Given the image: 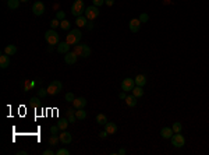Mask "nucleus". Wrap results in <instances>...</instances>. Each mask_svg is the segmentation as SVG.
Returning a JSON list of instances; mask_svg holds the SVG:
<instances>
[{"instance_id": "nucleus-31", "label": "nucleus", "mask_w": 209, "mask_h": 155, "mask_svg": "<svg viewBox=\"0 0 209 155\" xmlns=\"http://www.w3.org/2000/svg\"><path fill=\"white\" fill-rule=\"evenodd\" d=\"M138 18H140V21H141V22H142V24H144V22H148V20H149V16H148V14H146V13H142V14H141V16L138 17Z\"/></svg>"}, {"instance_id": "nucleus-39", "label": "nucleus", "mask_w": 209, "mask_h": 155, "mask_svg": "<svg viewBox=\"0 0 209 155\" xmlns=\"http://www.w3.org/2000/svg\"><path fill=\"white\" fill-rule=\"evenodd\" d=\"M56 152L53 151V150H45L43 151V155H54Z\"/></svg>"}, {"instance_id": "nucleus-33", "label": "nucleus", "mask_w": 209, "mask_h": 155, "mask_svg": "<svg viewBox=\"0 0 209 155\" xmlns=\"http://www.w3.org/2000/svg\"><path fill=\"white\" fill-rule=\"evenodd\" d=\"M50 27H52V29H54L56 27H60V20H57V18L52 20L50 21Z\"/></svg>"}, {"instance_id": "nucleus-11", "label": "nucleus", "mask_w": 209, "mask_h": 155, "mask_svg": "<svg viewBox=\"0 0 209 155\" xmlns=\"http://www.w3.org/2000/svg\"><path fill=\"white\" fill-rule=\"evenodd\" d=\"M141 24H142V22L140 21V18H133V20L130 21V24H128L131 32H138L140 28H141Z\"/></svg>"}, {"instance_id": "nucleus-24", "label": "nucleus", "mask_w": 209, "mask_h": 155, "mask_svg": "<svg viewBox=\"0 0 209 155\" xmlns=\"http://www.w3.org/2000/svg\"><path fill=\"white\" fill-rule=\"evenodd\" d=\"M96 123L98 124H102V126H104L106 123H107V118H106V115L103 113H99L96 116Z\"/></svg>"}, {"instance_id": "nucleus-3", "label": "nucleus", "mask_w": 209, "mask_h": 155, "mask_svg": "<svg viewBox=\"0 0 209 155\" xmlns=\"http://www.w3.org/2000/svg\"><path fill=\"white\" fill-rule=\"evenodd\" d=\"M45 39L49 45H59V34L54 29H49L45 32Z\"/></svg>"}, {"instance_id": "nucleus-9", "label": "nucleus", "mask_w": 209, "mask_h": 155, "mask_svg": "<svg viewBox=\"0 0 209 155\" xmlns=\"http://www.w3.org/2000/svg\"><path fill=\"white\" fill-rule=\"evenodd\" d=\"M32 11L35 16H42L45 13V4L42 1H35L32 4Z\"/></svg>"}, {"instance_id": "nucleus-6", "label": "nucleus", "mask_w": 209, "mask_h": 155, "mask_svg": "<svg viewBox=\"0 0 209 155\" xmlns=\"http://www.w3.org/2000/svg\"><path fill=\"white\" fill-rule=\"evenodd\" d=\"M46 90H48L49 95H57L61 90H63V84H61L60 81L54 80V81H52L50 84H49V87L46 88Z\"/></svg>"}, {"instance_id": "nucleus-28", "label": "nucleus", "mask_w": 209, "mask_h": 155, "mask_svg": "<svg viewBox=\"0 0 209 155\" xmlns=\"http://www.w3.org/2000/svg\"><path fill=\"white\" fill-rule=\"evenodd\" d=\"M172 129H173L174 133H181V130H183V126H181L180 122H176V123H173Z\"/></svg>"}, {"instance_id": "nucleus-4", "label": "nucleus", "mask_w": 209, "mask_h": 155, "mask_svg": "<svg viewBox=\"0 0 209 155\" xmlns=\"http://www.w3.org/2000/svg\"><path fill=\"white\" fill-rule=\"evenodd\" d=\"M74 52H75L77 56H81V57H88L91 56V48L88 45H75L74 46Z\"/></svg>"}, {"instance_id": "nucleus-40", "label": "nucleus", "mask_w": 209, "mask_h": 155, "mask_svg": "<svg viewBox=\"0 0 209 155\" xmlns=\"http://www.w3.org/2000/svg\"><path fill=\"white\" fill-rule=\"evenodd\" d=\"M104 4L109 6V7H112L113 4H114V0H104Z\"/></svg>"}, {"instance_id": "nucleus-27", "label": "nucleus", "mask_w": 209, "mask_h": 155, "mask_svg": "<svg viewBox=\"0 0 209 155\" xmlns=\"http://www.w3.org/2000/svg\"><path fill=\"white\" fill-rule=\"evenodd\" d=\"M70 27H71V22H70L69 20L60 21V28L63 29V31H67V29H70Z\"/></svg>"}, {"instance_id": "nucleus-17", "label": "nucleus", "mask_w": 209, "mask_h": 155, "mask_svg": "<svg viewBox=\"0 0 209 155\" xmlns=\"http://www.w3.org/2000/svg\"><path fill=\"white\" fill-rule=\"evenodd\" d=\"M70 46L71 45H69L67 42H61V43H59L57 45V52L59 53H69V50H70Z\"/></svg>"}, {"instance_id": "nucleus-26", "label": "nucleus", "mask_w": 209, "mask_h": 155, "mask_svg": "<svg viewBox=\"0 0 209 155\" xmlns=\"http://www.w3.org/2000/svg\"><path fill=\"white\" fill-rule=\"evenodd\" d=\"M57 126H59V129H60V130H66V129H67V126H69V120H67V119H61V120H59Z\"/></svg>"}, {"instance_id": "nucleus-32", "label": "nucleus", "mask_w": 209, "mask_h": 155, "mask_svg": "<svg viewBox=\"0 0 209 155\" xmlns=\"http://www.w3.org/2000/svg\"><path fill=\"white\" fill-rule=\"evenodd\" d=\"M46 95H48V90H45V88L38 90V97H39V98H45Z\"/></svg>"}, {"instance_id": "nucleus-19", "label": "nucleus", "mask_w": 209, "mask_h": 155, "mask_svg": "<svg viewBox=\"0 0 209 155\" xmlns=\"http://www.w3.org/2000/svg\"><path fill=\"white\" fill-rule=\"evenodd\" d=\"M134 81H135V85L144 87L145 84H146V77H145V76H142V74H138L137 77L134 78Z\"/></svg>"}, {"instance_id": "nucleus-35", "label": "nucleus", "mask_w": 209, "mask_h": 155, "mask_svg": "<svg viewBox=\"0 0 209 155\" xmlns=\"http://www.w3.org/2000/svg\"><path fill=\"white\" fill-rule=\"evenodd\" d=\"M56 155H70V151L66 148H60L59 151H56Z\"/></svg>"}, {"instance_id": "nucleus-25", "label": "nucleus", "mask_w": 209, "mask_h": 155, "mask_svg": "<svg viewBox=\"0 0 209 155\" xmlns=\"http://www.w3.org/2000/svg\"><path fill=\"white\" fill-rule=\"evenodd\" d=\"M75 118L78 119V120H84V119L87 118V112H85L84 109H77V112H75Z\"/></svg>"}, {"instance_id": "nucleus-2", "label": "nucleus", "mask_w": 209, "mask_h": 155, "mask_svg": "<svg viewBox=\"0 0 209 155\" xmlns=\"http://www.w3.org/2000/svg\"><path fill=\"white\" fill-rule=\"evenodd\" d=\"M85 3L82 0H75L71 6V13L74 17H80L82 16V13H85Z\"/></svg>"}, {"instance_id": "nucleus-30", "label": "nucleus", "mask_w": 209, "mask_h": 155, "mask_svg": "<svg viewBox=\"0 0 209 155\" xmlns=\"http://www.w3.org/2000/svg\"><path fill=\"white\" fill-rule=\"evenodd\" d=\"M64 99L67 101V102H74V99H75V97H74V94L72 92H67L64 97Z\"/></svg>"}, {"instance_id": "nucleus-18", "label": "nucleus", "mask_w": 209, "mask_h": 155, "mask_svg": "<svg viewBox=\"0 0 209 155\" xmlns=\"http://www.w3.org/2000/svg\"><path fill=\"white\" fill-rule=\"evenodd\" d=\"M137 97H135V95H127V98H125V103H127V105L130 106V108H134V106L137 105Z\"/></svg>"}, {"instance_id": "nucleus-22", "label": "nucleus", "mask_w": 209, "mask_h": 155, "mask_svg": "<svg viewBox=\"0 0 209 155\" xmlns=\"http://www.w3.org/2000/svg\"><path fill=\"white\" fill-rule=\"evenodd\" d=\"M131 94H133V95H135L137 98H141V97L144 95V90H142V87H138V85H135V87H134V90L131 91Z\"/></svg>"}, {"instance_id": "nucleus-36", "label": "nucleus", "mask_w": 209, "mask_h": 155, "mask_svg": "<svg viewBox=\"0 0 209 155\" xmlns=\"http://www.w3.org/2000/svg\"><path fill=\"white\" fill-rule=\"evenodd\" d=\"M93 6H96V7H101L102 4H104V0H92Z\"/></svg>"}, {"instance_id": "nucleus-15", "label": "nucleus", "mask_w": 209, "mask_h": 155, "mask_svg": "<svg viewBox=\"0 0 209 155\" xmlns=\"http://www.w3.org/2000/svg\"><path fill=\"white\" fill-rule=\"evenodd\" d=\"M104 130L107 131V134H114L117 131V124L116 123H113V122H107L106 124H104Z\"/></svg>"}, {"instance_id": "nucleus-8", "label": "nucleus", "mask_w": 209, "mask_h": 155, "mask_svg": "<svg viewBox=\"0 0 209 155\" xmlns=\"http://www.w3.org/2000/svg\"><path fill=\"white\" fill-rule=\"evenodd\" d=\"M134 87H135V81H134V78H124V80L121 81V90L125 91V92L133 91Z\"/></svg>"}, {"instance_id": "nucleus-23", "label": "nucleus", "mask_w": 209, "mask_h": 155, "mask_svg": "<svg viewBox=\"0 0 209 155\" xmlns=\"http://www.w3.org/2000/svg\"><path fill=\"white\" fill-rule=\"evenodd\" d=\"M7 6L10 10H17L20 6V0H7Z\"/></svg>"}, {"instance_id": "nucleus-5", "label": "nucleus", "mask_w": 209, "mask_h": 155, "mask_svg": "<svg viewBox=\"0 0 209 155\" xmlns=\"http://www.w3.org/2000/svg\"><path fill=\"white\" fill-rule=\"evenodd\" d=\"M170 140H172V145L176 148H181L185 145V137L183 134H180V133H174Z\"/></svg>"}, {"instance_id": "nucleus-20", "label": "nucleus", "mask_w": 209, "mask_h": 155, "mask_svg": "<svg viewBox=\"0 0 209 155\" xmlns=\"http://www.w3.org/2000/svg\"><path fill=\"white\" fill-rule=\"evenodd\" d=\"M87 20H88V18H87L85 16L77 17L75 18V25L77 27H85V25H87Z\"/></svg>"}, {"instance_id": "nucleus-44", "label": "nucleus", "mask_w": 209, "mask_h": 155, "mask_svg": "<svg viewBox=\"0 0 209 155\" xmlns=\"http://www.w3.org/2000/svg\"><path fill=\"white\" fill-rule=\"evenodd\" d=\"M125 152H127V151H125L124 148H121V150H119V151H117V154H120V155H124Z\"/></svg>"}, {"instance_id": "nucleus-7", "label": "nucleus", "mask_w": 209, "mask_h": 155, "mask_svg": "<svg viewBox=\"0 0 209 155\" xmlns=\"http://www.w3.org/2000/svg\"><path fill=\"white\" fill-rule=\"evenodd\" d=\"M99 16V7L96 6H89V7L85 8V17L88 18V20H95L96 17Z\"/></svg>"}, {"instance_id": "nucleus-12", "label": "nucleus", "mask_w": 209, "mask_h": 155, "mask_svg": "<svg viewBox=\"0 0 209 155\" xmlns=\"http://www.w3.org/2000/svg\"><path fill=\"white\" fill-rule=\"evenodd\" d=\"M60 137V141L63 144H70L72 141V136H71V133H69L67 130H63L61 131V134L59 136Z\"/></svg>"}, {"instance_id": "nucleus-46", "label": "nucleus", "mask_w": 209, "mask_h": 155, "mask_svg": "<svg viewBox=\"0 0 209 155\" xmlns=\"http://www.w3.org/2000/svg\"><path fill=\"white\" fill-rule=\"evenodd\" d=\"M20 1H22V3H27V1H28V0H20Z\"/></svg>"}, {"instance_id": "nucleus-1", "label": "nucleus", "mask_w": 209, "mask_h": 155, "mask_svg": "<svg viewBox=\"0 0 209 155\" xmlns=\"http://www.w3.org/2000/svg\"><path fill=\"white\" fill-rule=\"evenodd\" d=\"M81 38H82V34H81L80 29H72L67 34V37H66V42L69 43V45H78L81 41Z\"/></svg>"}, {"instance_id": "nucleus-10", "label": "nucleus", "mask_w": 209, "mask_h": 155, "mask_svg": "<svg viewBox=\"0 0 209 155\" xmlns=\"http://www.w3.org/2000/svg\"><path fill=\"white\" fill-rule=\"evenodd\" d=\"M77 55L75 52H69V53H66L64 55V63L66 64H69V66H72V64H75L77 63Z\"/></svg>"}, {"instance_id": "nucleus-21", "label": "nucleus", "mask_w": 209, "mask_h": 155, "mask_svg": "<svg viewBox=\"0 0 209 155\" xmlns=\"http://www.w3.org/2000/svg\"><path fill=\"white\" fill-rule=\"evenodd\" d=\"M4 53H7L8 56L16 55V53H17V46L16 45H7V46H6V49H4Z\"/></svg>"}, {"instance_id": "nucleus-38", "label": "nucleus", "mask_w": 209, "mask_h": 155, "mask_svg": "<svg viewBox=\"0 0 209 155\" xmlns=\"http://www.w3.org/2000/svg\"><path fill=\"white\" fill-rule=\"evenodd\" d=\"M31 103H32V105H38V103H39V97L31 98Z\"/></svg>"}, {"instance_id": "nucleus-16", "label": "nucleus", "mask_w": 209, "mask_h": 155, "mask_svg": "<svg viewBox=\"0 0 209 155\" xmlns=\"http://www.w3.org/2000/svg\"><path fill=\"white\" fill-rule=\"evenodd\" d=\"M174 134V131L172 127H163L160 130V136L162 139H172V136Z\"/></svg>"}, {"instance_id": "nucleus-37", "label": "nucleus", "mask_w": 209, "mask_h": 155, "mask_svg": "<svg viewBox=\"0 0 209 155\" xmlns=\"http://www.w3.org/2000/svg\"><path fill=\"white\" fill-rule=\"evenodd\" d=\"M60 130V129H59V126H52L50 127V133H52V134H57V131Z\"/></svg>"}, {"instance_id": "nucleus-45", "label": "nucleus", "mask_w": 209, "mask_h": 155, "mask_svg": "<svg viewBox=\"0 0 209 155\" xmlns=\"http://www.w3.org/2000/svg\"><path fill=\"white\" fill-rule=\"evenodd\" d=\"M17 155H27V151H18Z\"/></svg>"}, {"instance_id": "nucleus-43", "label": "nucleus", "mask_w": 209, "mask_h": 155, "mask_svg": "<svg viewBox=\"0 0 209 155\" xmlns=\"http://www.w3.org/2000/svg\"><path fill=\"white\" fill-rule=\"evenodd\" d=\"M119 97H120V99H125V98H127V95H125V91L120 92V95H119Z\"/></svg>"}, {"instance_id": "nucleus-14", "label": "nucleus", "mask_w": 209, "mask_h": 155, "mask_svg": "<svg viewBox=\"0 0 209 155\" xmlns=\"http://www.w3.org/2000/svg\"><path fill=\"white\" fill-rule=\"evenodd\" d=\"M10 66V57H8L7 53H1L0 55V67L1 69H7Z\"/></svg>"}, {"instance_id": "nucleus-41", "label": "nucleus", "mask_w": 209, "mask_h": 155, "mask_svg": "<svg viewBox=\"0 0 209 155\" xmlns=\"http://www.w3.org/2000/svg\"><path fill=\"white\" fill-rule=\"evenodd\" d=\"M99 136H101V139H106V136H107V131L104 130V131H101L99 133Z\"/></svg>"}, {"instance_id": "nucleus-13", "label": "nucleus", "mask_w": 209, "mask_h": 155, "mask_svg": "<svg viewBox=\"0 0 209 155\" xmlns=\"http://www.w3.org/2000/svg\"><path fill=\"white\" fill-rule=\"evenodd\" d=\"M74 108L75 109H84L85 106H87V99L84 97H80V98H75L74 99Z\"/></svg>"}, {"instance_id": "nucleus-29", "label": "nucleus", "mask_w": 209, "mask_h": 155, "mask_svg": "<svg viewBox=\"0 0 209 155\" xmlns=\"http://www.w3.org/2000/svg\"><path fill=\"white\" fill-rule=\"evenodd\" d=\"M59 140H60V137H57L56 134H53L50 139H49V145H56L57 143H59Z\"/></svg>"}, {"instance_id": "nucleus-42", "label": "nucleus", "mask_w": 209, "mask_h": 155, "mask_svg": "<svg viewBox=\"0 0 209 155\" xmlns=\"http://www.w3.org/2000/svg\"><path fill=\"white\" fill-rule=\"evenodd\" d=\"M75 115H71V116H70V118H69V122L70 123H72V122H75Z\"/></svg>"}, {"instance_id": "nucleus-34", "label": "nucleus", "mask_w": 209, "mask_h": 155, "mask_svg": "<svg viewBox=\"0 0 209 155\" xmlns=\"http://www.w3.org/2000/svg\"><path fill=\"white\" fill-rule=\"evenodd\" d=\"M56 18L57 20H60V21L66 20V13L64 11H57L56 13Z\"/></svg>"}]
</instances>
